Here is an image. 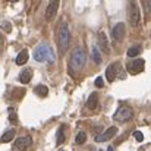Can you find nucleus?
Segmentation results:
<instances>
[{
	"instance_id": "nucleus-1",
	"label": "nucleus",
	"mask_w": 151,
	"mask_h": 151,
	"mask_svg": "<svg viewBox=\"0 0 151 151\" xmlns=\"http://www.w3.org/2000/svg\"><path fill=\"white\" fill-rule=\"evenodd\" d=\"M85 60H87V56H85V51L82 47H76L75 50L72 51V56H70V69L73 72H79L81 69H84L85 66Z\"/></svg>"
},
{
	"instance_id": "nucleus-19",
	"label": "nucleus",
	"mask_w": 151,
	"mask_h": 151,
	"mask_svg": "<svg viewBox=\"0 0 151 151\" xmlns=\"http://www.w3.org/2000/svg\"><path fill=\"white\" fill-rule=\"evenodd\" d=\"M141 53V46H134L128 50V57H135Z\"/></svg>"
},
{
	"instance_id": "nucleus-9",
	"label": "nucleus",
	"mask_w": 151,
	"mask_h": 151,
	"mask_svg": "<svg viewBox=\"0 0 151 151\" xmlns=\"http://www.w3.org/2000/svg\"><path fill=\"white\" fill-rule=\"evenodd\" d=\"M57 9H59V1L51 0L50 3L47 4V7H46V13H44L46 21H51L53 19V16L57 13Z\"/></svg>"
},
{
	"instance_id": "nucleus-13",
	"label": "nucleus",
	"mask_w": 151,
	"mask_h": 151,
	"mask_svg": "<svg viewBox=\"0 0 151 151\" xmlns=\"http://www.w3.org/2000/svg\"><path fill=\"white\" fill-rule=\"evenodd\" d=\"M97 106H99V94L97 93H93L90 96V99L87 100V107L91 109V110H94V109H97Z\"/></svg>"
},
{
	"instance_id": "nucleus-15",
	"label": "nucleus",
	"mask_w": 151,
	"mask_h": 151,
	"mask_svg": "<svg viewBox=\"0 0 151 151\" xmlns=\"http://www.w3.org/2000/svg\"><path fill=\"white\" fill-rule=\"evenodd\" d=\"M15 134H16L15 129H9V131H6V132L3 134V137L0 138V141H1V142H10V141L13 139Z\"/></svg>"
},
{
	"instance_id": "nucleus-21",
	"label": "nucleus",
	"mask_w": 151,
	"mask_h": 151,
	"mask_svg": "<svg viewBox=\"0 0 151 151\" xmlns=\"http://www.w3.org/2000/svg\"><path fill=\"white\" fill-rule=\"evenodd\" d=\"M63 142H65V131L63 126H60L57 131V144H63Z\"/></svg>"
},
{
	"instance_id": "nucleus-17",
	"label": "nucleus",
	"mask_w": 151,
	"mask_h": 151,
	"mask_svg": "<svg viewBox=\"0 0 151 151\" xmlns=\"http://www.w3.org/2000/svg\"><path fill=\"white\" fill-rule=\"evenodd\" d=\"M91 56H93L94 63L100 65L101 60H103V57H101V53H100V50H99V47H93V49H91Z\"/></svg>"
},
{
	"instance_id": "nucleus-24",
	"label": "nucleus",
	"mask_w": 151,
	"mask_h": 151,
	"mask_svg": "<svg viewBox=\"0 0 151 151\" xmlns=\"http://www.w3.org/2000/svg\"><path fill=\"white\" fill-rule=\"evenodd\" d=\"M9 120H12V123H13V125H16V123H18V119H16V114H10V117H9Z\"/></svg>"
},
{
	"instance_id": "nucleus-10",
	"label": "nucleus",
	"mask_w": 151,
	"mask_h": 151,
	"mask_svg": "<svg viewBox=\"0 0 151 151\" xmlns=\"http://www.w3.org/2000/svg\"><path fill=\"white\" fill-rule=\"evenodd\" d=\"M116 69H117V65H114V63H111V65L106 69V78H107L109 82H113V81L116 79V75H117Z\"/></svg>"
},
{
	"instance_id": "nucleus-25",
	"label": "nucleus",
	"mask_w": 151,
	"mask_h": 151,
	"mask_svg": "<svg viewBox=\"0 0 151 151\" xmlns=\"http://www.w3.org/2000/svg\"><path fill=\"white\" fill-rule=\"evenodd\" d=\"M107 151H114V150H113V147H109V148H107Z\"/></svg>"
},
{
	"instance_id": "nucleus-8",
	"label": "nucleus",
	"mask_w": 151,
	"mask_h": 151,
	"mask_svg": "<svg viewBox=\"0 0 151 151\" xmlns=\"http://www.w3.org/2000/svg\"><path fill=\"white\" fill-rule=\"evenodd\" d=\"M31 144H32V138H31L29 135L21 137V138H18V139H16V142H15L16 148H18V150H21V151L28 150V148L31 147Z\"/></svg>"
},
{
	"instance_id": "nucleus-5",
	"label": "nucleus",
	"mask_w": 151,
	"mask_h": 151,
	"mask_svg": "<svg viewBox=\"0 0 151 151\" xmlns=\"http://www.w3.org/2000/svg\"><path fill=\"white\" fill-rule=\"evenodd\" d=\"M131 25L132 27H138L139 25V19H141V12H139V7H138V4L137 3H131Z\"/></svg>"
},
{
	"instance_id": "nucleus-3",
	"label": "nucleus",
	"mask_w": 151,
	"mask_h": 151,
	"mask_svg": "<svg viewBox=\"0 0 151 151\" xmlns=\"http://www.w3.org/2000/svg\"><path fill=\"white\" fill-rule=\"evenodd\" d=\"M69 41H70V32H69V25L66 22H63L60 25L59 29V35H57V43H59V49L60 53H65L69 47Z\"/></svg>"
},
{
	"instance_id": "nucleus-14",
	"label": "nucleus",
	"mask_w": 151,
	"mask_h": 151,
	"mask_svg": "<svg viewBox=\"0 0 151 151\" xmlns=\"http://www.w3.org/2000/svg\"><path fill=\"white\" fill-rule=\"evenodd\" d=\"M31 76H32L31 69H24V70L21 72V75H19V81H21L22 84H28V82L31 81Z\"/></svg>"
},
{
	"instance_id": "nucleus-4",
	"label": "nucleus",
	"mask_w": 151,
	"mask_h": 151,
	"mask_svg": "<svg viewBox=\"0 0 151 151\" xmlns=\"http://www.w3.org/2000/svg\"><path fill=\"white\" fill-rule=\"evenodd\" d=\"M132 116H134L132 109L128 107V106H122V107H119V109L116 110V113H114V120H117V122H126V120H129Z\"/></svg>"
},
{
	"instance_id": "nucleus-12",
	"label": "nucleus",
	"mask_w": 151,
	"mask_h": 151,
	"mask_svg": "<svg viewBox=\"0 0 151 151\" xmlns=\"http://www.w3.org/2000/svg\"><path fill=\"white\" fill-rule=\"evenodd\" d=\"M144 65H145V62H144L142 59L134 60V63H132V66H131V70H132L134 73H139V72L144 70Z\"/></svg>"
},
{
	"instance_id": "nucleus-22",
	"label": "nucleus",
	"mask_w": 151,
	"mask_h": 151,
	"mask_svg": "<svg viewBox=\"0 0 151 151\" xmlns=\"http://www.w3.org/2000/svg\"><path fill=\"white\" fill-rule=\"evenodd\" d=\"M134 137H135V139H137L138 142H141V141L144 139V135H142V132H139V131H137V132L134 134Z\"/></svg>"
},
{
	"instance_id": "nucleus-6",
	"label": "nucleus",
	"mask_w": 151,
	"mask_h": 151,
	"mask_svg": "<svg viewBox=\"0 0 151 151\" xmlns=\"http://www.w3.org/2000/svg\"><path fill=\"white\" fill-rule=\"evenodd\" d=\"M125 31H126V27L123 22H119L113 27V31H111V35L114 38V41H122L123 37H125Z\"/></svg>"
},
{
	"instance_id": "nucleus-20",
	"label": "nucleus",
	"mask_w": 151,
	"mask_h": 151,
	"mask_svg": "<svg viewBox=\"0 0 151 151\" xmlns=\"http://www.w3.org/2000/svg\"><path fill=\"white\" fill-rule=\"evenodd\" d=\"M85 141H87V134H85V132H79V134L76 135V138H75V142L79 144V145L84 144Z\"/></svg>"
},
{
	"instance_id": "nucleus-23",
	"label": "nucleus",
	"mask_w": 151,
	"mask_h": 151,
	"mask_svg": "<svg viewBox=\"0 0 151 151\" xmlns=\"http://www.w3.org/2000/svg\"><path fill=\"white\" fill-rule=\"evenodd\" d=\"M103 85H104V84H103V78H101V76H99V78L96 79V87H97V88H101Z\"/></svg>"
},
{
	"instance_id": "nucleus-16",
	"label": "nucleus",
	"mask_w": 151,
	"mask_h": 151,
	"mask_svg": "<svg viewBox=\"0 0 151 151\" xmlns=\"http://www.w3.org/2000/svg\"><path fill=\"white\" fill-rule=\"evenodd\" d=\"M27 60H28V51L27 50H22L18 56H16V65H24V63H27Z\"/></svg>"
},
{
	"instance_id": "nucleus-7",
	"label": "nucleus",
	"mask_w": 151,
	"mask_h": 151,
	"mask_svg": "<svg viewBox=\"0 0 151 151\" xmlns=\"http://www.w3.org/2000/svg\"><path fill=\"white\" fill-rule=\"evenodd\" d=\"M116 132H117V128H116V126L109 128L106 132H103V134H100V135L96 137V142H106V141L111 139V138L116 135Z\"/></svg>"
},
{
	"instance_id": "nucleus-11",
	"label": "nucleus",
	"mask_w": 151,
	"mask_h": 151,
	"mask_svg": "<svg viewBox=\"0 0 151 151\" xmlns=\"http://www.w3.org/2000/svg\"><path fill=\"white\" fill-rule=\"evenodd\" d=\"M99 43H100L101 49L106 51V53H110V46H109V41H107V35L104 31H100L99 34Z\"/></svg>"
},
{
	"instance_id": "nucleus-2",
	"label": "nucleus",
	"mask_w": 151,
	"mask_h": 151,
	"mask_svg": "<svg viewBox=\"0 0 151 151\" xmlns=\"http://www.w3.org/2000/svg\"><path fill=\"white\" fill-rule=\"evenodd\" d=\"M34 59L37 62H49V63H54V53L50 49L49 44L43 43L40 44L35 51H34Z\"/></svg>"
},
{
	"instance_id": "nucleus-18",
	"label": "nucleus",
	"mask_w": 151,
	"mask_h": 151,
	"mask_svg": "<svg viewBox=\"0 0 151 151\" xmlns=\"http://www.w3.org/2000/svg\"><path fill=\"white\" fill-rule=\"evenodd\" d=\"M34 91H35L37 96H40V97H46V96L49 94V88H47L46 85H43V84L37 85V87L34 88Z\"/></svg>"
}]
</instances>
